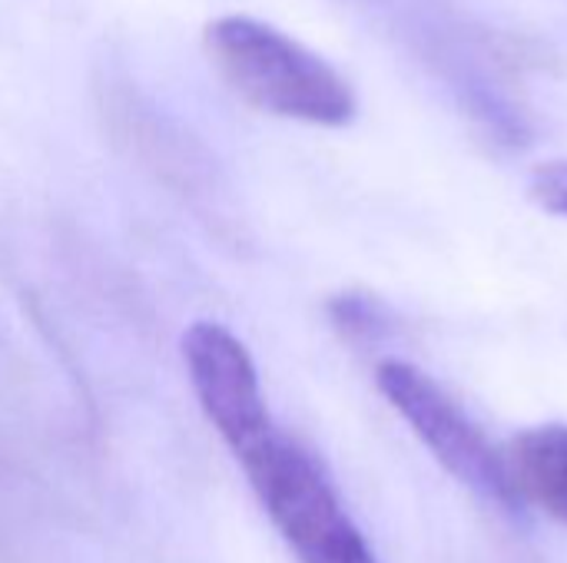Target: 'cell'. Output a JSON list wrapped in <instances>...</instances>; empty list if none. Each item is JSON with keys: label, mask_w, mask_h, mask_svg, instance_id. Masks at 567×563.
I'll return each mask as SVG.
<instances>
[{"label": "cell", "mask_w": 567, "mask_h": 563, "mask_svg": "<svg viewBox=\"0 0 567 563\" xmlns=\"http://www.w3.org/2000/svg\"><path fill=\"white\" fill-rule=\"evenodd\" d=\"M203 46L229 90L269 116L332 129L349 126L359 113L349 80L272 23L229 13L203 30Z\"/></svg>", "instance_id": "6da1fadb"}, {"label": "cell", "mask_w": 567, "mask_h": 563, "mask_svg": "<svg viewBox=\"0 0 567 563\" xmlns=\"http://www.w3.org/2000/svg\"><path fill=\"white\" fill-rule=\"evenodd\" d=\"M233 458L296 561L379 563L326 468L279 425L266 428Z\"/></svg>", "instance_id": "7a4b0ae2"}, {"label": "cell", "mask_w": 567, "mask_h": 563, "mask_svg": "<svg viewBox=\"0 0 567 563\" xmlns=\"http://www.w3.org/2000/svg\"><path fill=\"white\" fill-rule=\"evenodd\" d=\"M375 388L462 488L505 514L522 511L505 455L435 378L402 358H385L375 368Z\"/></svg>", "instance_id": "3957f363"}, {"label": "cell", "mask_w": 567, "mask_h": 563, "mask_svg": "<svg viewBox=\"0 0 567 563\" xmlns=\"http://www.w3.org/2000/svg\"><path fill=\"white\" fill-rule=\"evenodd\" d=\"M183 362L189 388L229 455L276 425L266 405L259 368L249 348L226 325L206 319L193 322L183 332Z\"/></svg>", "instance_id": "277c9868"}, {"label": "cell", "mask_w": 567, "mask_h": 563, "mask_svg": "<svg viewBox=\"0 0 567 563\" xmlns=\"http://www.w3.org/2000/svg\"><path fill=\"white\" fill-rule=\"evenodd\" d=\"M508 478L525 504L567 528V425H535L508 441Z\"/></svg>", "instance_id": "5b68a950"}, {"label": "cell", "mask_w": 567, "mask_h": 563, "mask_svg": "<svg viewBox=\"0 0 567 563\" xmlns=\"http://www.w3.org/2000/svg\"><path fill=\"white\" fill-rule=\"evenodd\" d=\"M332 312H336V322H339L349 335H355V338H362V342L382 338L385 329H389L382 305L372 302L369 295H342V299H336Z\"/></svg>", "instance_id": "8992f818"}, {"label": "cell", "mask_w": 567, "mask_h": 563, "mask_svg": "<svg viewBox=\"0 0 567 563\" xmlns=\"http://www.w3.org/2000/svg\"><path fill=\"white\" fill-rule=\"evenodd\" d=\"M528 196L538 209L567 219V159L538 163L528 176Z\"/></svg>", "instance_id": "52a82bcc"}]
</instances>
